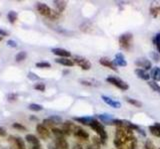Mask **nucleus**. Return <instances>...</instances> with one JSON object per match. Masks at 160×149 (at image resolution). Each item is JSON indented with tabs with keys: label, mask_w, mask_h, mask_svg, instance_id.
<instances>
[{
	"label": "nucleus",
	"mask_w": 160,
	"mask_h": 149,
	"mask_svg": "<svg viewBox=\"0 0 160 149\" xmlns=\"http://www.w3.org/2000/svg\"><path fill=\"white\" fill-rule=\"evenodd\" d=\"M114 64L119 66V67H125L127 65V62L125 60V58L123 56L122 53H118V54H116L115 56V59H114Z\"/></svg>",
	"instance_id": "ddd939ff"
},
{
	"label": "nucleus",
	"mask_w": 160,
	"mask_h": 149,
	"mask_svg": "<svg viewBox=\"0 0 160 149\" xmlns=\"http://www.w3.org/2000/svg\"><path fill=\"white\" fill-rule=\"evenodd\" d=\"M36 131L42 139H47L50 136V131L48 127H46L43 123H38L36 125Z\"/></svg>",
	"instance_id": "423d86ee"
},
{
	"label": "nucleus",
	"mask_w": 160,
	"mask_h": 149,
	"mask_svg": "<svg viewBox=\"0 0 160 149\" xmlns=\"http://www.w3.org/2000/svg\"><path fill=\"white\" fill-rule=\"evenodd\" d=\"M4 149H5V148H4Z\"/></svg>",
	"instance_id": "603ef678"
},
{
	"label": "nucleus",
	"mask_w": 160,
	"mask_h": 149,
	"mask_svg": "<svg viewBox=\"0 0 160 149\" xmlns=\"http://www.w3.org/2000/svg\"><path fill=\"white\" fill-rule=\"evenodd\" d=\"M25 139H26V141L28 143L31 144V146H38V145H40L39 139L37 138L35 135H33V134H27V135L25 136Z\"/></svg>",
	"instance_id": "2eb2a0df"
},
{
	"label": "nucleus",
	"mask_w": 160,
	"mask_h": 149,
	"mask_svg": "<svg viewBox=\"0 0 160 149\" xmlns=\"http://www.w3.org/2000/svg\"><path fill=\"white\" fill-rule=\"evenodd\" d=\"M1 40H2V37H1V36H0V41H1Z\"/></svg>",
	"instance_id": "de8ad7c7"
},
{
	"label": "nucleus",
	"mask_w": 160,
	"mask_h": 149,
	"mask_svg": "<svg viewBox=\"0 0 160 149\" xmlns=\"http://www.w3.org/2000/svg\"><path fill=\"white\" fill-rule=\"evenodd\" d=\"M87 149H100L99 145H96V144H94V145H89L87 147Z\"/></svg>",
	"instance_id": "ea45409f"
},
{
	"label": "nucleus",
	"mask_w": 160,
	"mask_h": 149,
	"mask_svg": "<svg viewBox=\"0 0 160 149\" xmlns=\"http://www.w3.org/2000/svg\"><path fill=\"white\" fill-rule=\"evenodd\" d=\"M145 149H155V146L153 142L150 140V139H148V140H146V142H145Z\"/></svg>",
	"instance_id": "72a5a7b5"
},
{
	"label": "nucleus",
	"mask_w": 160,
	"mask_h": 149,
	"mask_svg": "<svg viewBox=\"0 0 160 149\" xmlns=\"http://www.w3.org/2000/svg\"><path fill=\"white\" fill-rule=\"evenodd\" d=\"M17 97L15 94H10V95H8V99L9 100H14V99H16Z\"/></svg>",
	"instance_id": "a19ab883"
},
{
	"label": "nucleus",
	"mask_w": 160,
	"mask_h": 149,
	"mask_svg": "<svg viewBox=\"0 0 160 149\" xmlns=\"http://www.w3.org/2000/svg\"><path fill=\"white\" fill-rule=\"evenodd\" d=\"M102 99L105 103H107L108 105H110V107H114V108H120V107H121V104H120L119 102L108 98V97H106V95H102Z\"/></svg>",
	"instance_id": "9b49d317"
},
{
	"label": "nucleus",
	"mask_w": 160,
	"mask_h": 149,
	"mask_svg": "<svg viewBox=\"0 0 160 149\" xmlns=\"http://www.w3.org/2000/svg\"><path fill=\"white\" fill-rule=\"evenodd\" d=\"M34 89L37 90H40V92H44L45 90V85L42 84V83H39V84H36L34 85Z\"/></svg>",
	"instance_id": "f704fd0d"
},
{
	"label": "nucleus",
	"mask_w": 160,
	"mask_h": 149,
	"mask_svg": "<svg viewBox=\"0 0 160 149\" xmlns=\"http://www.w3.org/2000/svg\"><path fill=\"white\" fill-rule=\"evenodd\" d=\"M153 43L156 46V49L158 51V53H160V33H157L156 35L153 38Z\"/></svg>",
	"instance_id": "bb28decb"
},
{
	"label": "nucleus",
	"mask_w": 160,
	"mask_h": 149,
	"mask_svg": "<svg viewBox=\"0 0 160 149\" xmlns=\"http://www.w3.org/2000/svg\"><path fill=\"white\" fill-rule=\"evenodd\" d=\"M97 117L105 124H112V122H113V118L109 114H98Z\"/></svg>",
	"instance_id": "aec40b11"
},
{
	"label": "nucleus",
	"mask_w": 160,
	"mask_h": 149,
	"mask_svg": "<svg viewBox=\"0 0 160 149\" xmlns=\"http://www.w3.org/2000/svg\"><path fill=\"white\" fill-rule=\"evenodd\" d=\"M8 35V33L6 31H4L2 30V29H0V36H7Z\"/></svg>",
	"instance_id": "79ce46f5"
},
{
	"label": "nucleus",
	"mask_w": 160,
	"mask_h": 149,
	"mask_svg": "<svg viewBox=\"0 0 160 149\" xmlns=\"http://www.w3.org/2000/svg\"><path fill=\"white\" fill-rule=\"evenodd\" d=\"M43 124H44L46 127H52V128L55 125V123L52 121H51L50 118H45L44 121H43Z\"/></svg>",
	"instance_id": "7c9ffc66"
},
{
	"label": "nucleus",
	"mask_w": 160,
	"mask_h": 149,
	"mask_svg": "<svg viewBox=\"0 0 160 149\" xmlns=\"http://www.w3.org/2000/svg\"><path fill=\"white\" fill-rule=\"evenodd\" d=\"M117 149H121V148H117Z\"/></svg>",
	"instance_id": "8fccbe9b"
},
{
	"label": "nucleus",
	"mask_w": 160,
	"mask_h": 149,
	"mask_svg": "<svg viewBox=\"0 0 160 149\" xmlns=\"http://www.w3.org/2000/svg\"><path fill=\"white\" fill-rule=\"evenodd\" d=\"M29 149H41V146L38 145V146H31L29 147Z\"/></svg>",
	"instance_id": "a18cd8bd"
},
{
	"label": "nucleus",
	"mask_w": 160,
	"mask_h": 149,
	"mask_svg": "<svg viewBox=\"0 0 160 149\" xmlns=\"http://www.w3.org/2000/svg\"><path fill=\"white\" fill-rule=\"evenodd\" d=\"M148 85L154 90V92H157L158 94H160V85L156 83V81H148Z\"/></svg>",
	"instance_id": "393cba45"
},
{
	"label": "nucleus",
	"mask_w": 160,
	"mask_h": 149,
	"mask_svg": "<svg viewBox=\"0 0 160 149\" xmlns=\"http://www.w3.org/2000/svg\"><path fill=\"white\" fill-rule=\"evenodd\" d=\"M73 60H74L73 62H75V63H76L82 70H89L91 68V63L86 59V58L75 56Z\"/></svg>",
	"instance_id": "20e7f679"
},
{
	"label": "nucleus",
	"mask_w": 160,
	"mask_h": 149,
	"mask_svg": "<svg viewBox=\"0 0 160 149\" xmlns=\"http://www.w3.org/2000/svg\"><path fill=\"white\" fill-rule=\"evenodd\" d=\"M54 4H55V6L57 7L59 12H62L65 9V7H66V2H64V1H54Z\"/></svg>",
	"instance_id": "a878e982"
},
{
	"label": "nucleus",
	"mask_w": 160,
	"mask_h": 149,
	"mask_svg": "<svg viewBox=\"0 0 160 149\" xmlns=\"http://www.w3.org/2000/svg\"><path fill=\"white\" fill-rule=\"evenodd\" d=\"M12 127L15 128V129H18V130H26V127L24 125H22L21 123H18V122H14L12 124Z\"/></svg>",
	"instance_id": "2f4dec72"
},
{
	"label": "nucleus",
	"mask_w": 160,
	"mask_h": 149,
	"mask_svg": "<svg viewBox=\"0 0 160 149\" xmlns=\"http://www.w3.org/2000/svg\"><path fill=\"white\" fill-rule=\"evenodd\" d=\"M10 142L12 144L13 149H26L24 140L21 137H10Z\"/></svg>",
	"instance_id": "0eeeda50"
},
{
	"label": "nucleus",
	"mask_w": 160,
	"mask_h": 149,
	"mask_svg": "<svg viewBox=\"0 0 160 149\" xmlns=\"http://www.w3.org/2000/svg\"><path fill=\"white\" fill-rule=\"evenodd\" d=\"M135 74H136V76L138 77V78H140L141 80H143V81H148L150 79V76L142 69H136L135 70Z\"/></svg>",
	"instance_id": "a211bd4d"
},
{
	"label": "nucleus",
	"mask_w": 160,
	"mask_h": 149,
	"mask_svg": "<svg viewBox=\"0 0 160 149\" xmlns=\"http://www.w3.org/2000/svg\"><path fill=\"white\" fill-rule=\"evenodd\" d=\"M8 19H9V21H10V23H14L16 20H17V18H18V15H17V13L16 12H14V11H10L8 13V15H7Z\"/></svg>",
	"instance_id": "cd10ccee"
},
{
	"label": "nucleus",
	"mask_w": 160,
	"mask_h": 149,
	"mask_svg": "<svg viewBox=\"0 0 160 149\" xmlns=\"http://www.w3.org/2000/svg\"><path fill=\"white\" fill-rule=\"evenodd\" d=\"M151 78L154 81H160V68L159 67H154L151 70Z\"/></svg>",
	"instance_id": "412c9836"
},
{
	"label": "nucleus",
	"mask_w": 160,
	"mask_h": 149,
	"mask_svg": "<svg viewBox=\"0 0 160 149\" xmlns=\"http://www.w3.org/2000/svg\"><path fill=\"white\" fill-rule=\"evenodd\" d=\"M94 119H95L94 117H74L75 121H77L79 123H82V124H84V125H88V126L91 125V123L93 122Z\"/></svg>",
	"instance_id": "dca6fc26"
},
{
	"label": "nucleus",
	"mask_w": 160,
	"mask_h": 149,
	"mask_svg": "<svg viewBox=\"0 0 160 149\" xmlns=\"http://www.w3.org/2000/svg\"><path fill=\"white\" fill-rule=\"evenodd\" d=\"M136 146H137V141H136V139L135 138L131 139L129 145H128V149H136Z\"/></svg>",
	"instance_id": "c9c22d12"
},
{
	"label": "nucleus",
	"mask_w": 160,
	"mask_h": 149,
	"mask_svg": "<svg viewBox=\"0 0 160 149\" xmlns=\"http://www.w3.org/2000/svg\"><path fill=\"white\" fill-rule=\"evenodd\" d=\"M55 62H56V63L60 64V65L66 66V67H72V66H74V62L72 60L68 59V58H59V59H56Z\"/></svg>",
	"instance_id": "f3484780"
},
{
	"label": "nucleus",
	"mask_w": 160,
	"mask_h": 149,
	"mask_svg": "<svg viewBox=\"0 0 160 149\" xmlns=\"http://www.w3.org/2000/svg\"><path fill=\"white\" fill-rule=\"evenodd\" d=\"M36 8H37V11H38L39 14H41L42 16H45V17L49 18L51 13H52V9L44 3H37Z\"/></svg>",
	"instance_id": "39448f33"
},
{
	"label": "nucleus",
	"mask_w": 160,
	"mask_h": 149,
	"mask_svg": "<svg viewBox=\"0 0 160 149\" xmlns=\"http://www.w3.org/2000/svg\"><path fill=\"white\" fill-rule=\"evenodd\" d=\"M52 133L56 136V138H63V137H65L64 131L62 130V129H60V128H55V127H53L52 128Z\"/></svg>",
	"instance_id": "4be33fe9"
},
{
	"label": "nucleus",
	"mask_w": 160,
	"mask_h": 149,
	"mask_svg": "<svg viewBox=\"0 0 160 149\" xmlns=\"http://www.w3.org/2000/svg\"><path fill=\"white\" fill-rule=\"evenodd\" d=\"M55 146L57 149H68V142L66 139L63 138H56L55 139Z\"/></svg>",
	"instance_id": "4468645a"
},
{
	"label": "nucleus",
	"mask_w": 160,
	"mask_h": 149,
	"mask_svg": "<svg viewBox=\"0 0 160 149\" xmlns=\"http://www.w3.org/2000/svg\"><path fill=\"white\" fill-rule=\"evenodd\" d=\"M131 43H132V35L129 34V33L123 34L119 37V44L120 47L123 48V49L128 50L131 46Z\"/></svg>",
	"instance_id": "7ed1b4c3"
},
{
	"label": "nucleus",
	"mask_w": 160,
	"mask_h": 149,
	"mask_svg": "<svg viewBox=\"0 0 160 149\" xmlns=\"http://www.w3.org/2000/svg\"><path fill=\"white\" fill-rule=\"evenodd\" d=\"M37 68H50L51 65L47 62H40V63H36Z\"/></svg>",
	"instance_id": "473e14b6"
},
{
	"label": "nucleus",
	"mask_w": 160,
	"mask_h": 149,
	"mask_svg": "<svg viewBox=\"0 0 160 149\" xmlns=\"http://www.w3.org/2000/svg\"><path fill=\"white\" fill-rule=\"evenodd\" d=\"M158 10H159V12H160V7H159V8H158Z\"/></svg>",
	"instance_id": "09e8293b"
},
{
	"label": "nucleus",
	"mask_w": 160,
	"mask_h": 149,
	"mask_svg": "<svg viewBox=\"0 0 160 149\" xmlns=\"http://www.w3.org/2000/svg\"><path fill=\"white\" fill-rule=\"evenodd\" d=\"M0 15H1V14H0Z\"/></svg>",
	"instance_id": "3c124183"
},
{
	"label": "nucleus",
	"mask_w": 160,
	"mask_h": 149,
	"mask_svg": "<svg viewBox=\"0 0 160 149\" xmlns=\"http://www.w3.org/2000/svg\"><path fill=\"white\" fill-rule=\"evenodd\" d=\"M149 130L152 135L160 137V123H155L154 125L149 126Z\"/></svg>",
	"instance_id": "6ab92c4d"
},
{
	"label": "nucleus",
	"mask_w": 160,
	"mask_h": 149,
	"mask_svg": "<svg viewBox=\"0 0 160 149\" xmlns=\"http://www.w3.org/2000/svg\"><path fill=\"white\" fill-rule=\"evenodd\" d=\"M135 65L138 66L139 68H142V70H149L151 69V62L144 59V58H140V59H137L135 61Z\"/></svg>",
	"instance_id": "1a4fd4ad"
},
{
	"label": "nucleus",
	"mask_w": 160,
	"mask_h": 149,
	"mask_svg": "<svg viewBox=\"0 0 160 149\" xmlns=\"http://www.w3.org/2000/svg\"><path fill=\"white\" fill-rule=\"evenodd\" d=\"M151 57L153 58V59H154V58H155V59H156V62H158L159 61V58L156 56V55H155V54H153V53H152V54H151Z\"/></svg>",
	"instance_id": "c03bdc74"
},
{
	"label": "nucleus",
	"mask_w": 160,
	"mask_h": 149,
	"mask_svg": "<svg viewBox=\"0 0 160 149\" xmlns=\"http://www.w3.org/2000/svg\"><path fill=\"white\" fill-rule=\"evenodd\" d=\"M28 79H29V80H32V81H34V80H38V79H39V77H37L34 73H31V72H30V73L28 74Z\"/></svg>",
	"instance_id": "e433bc0d"
},
{
	"label": "nucleus",
	"mask_w": 160,
	"mask_h": 149,
	"mask_svg": "<svg viewBox=\"0 0 160 149\" xmlns=\"http://www.w3.org/2000/svg\"><path fill=\"white\" fill-rule=\"evenodd\" d=\"M107 81H108V83H110L111 85H115L116 88L122 90H128V88H129L128 85H127V83H125V81H123L120 79L115 78V77H109V78H107Z\"/></svg>",
	"instance_id": "f03ea898"
},
{
	"label": "nucleus",
	"mask_w": 160,
	"mask_h": 149,
	"mask_svg": "<svg viewBox=\"0 0 160 149\" xmlns=\"http://www.w3.org/2000/svg\"><path fill=\"white\" fill-rule=\"evenodd\" d=\"M6 130H5V129H4L3 127H1V126H0V136H1V137H3V136H6Z\"/></svg>",
	"instance_id": "58836bf2"
},
{
	"label": "nucleus",
	"mask_w": 160,
	"mask_h": 149,
	"mask_svg": "<svg viewBox=\"0 0 160 149\" xmlns=\"http://www.w3.org/2000/svg\"><path fill=\"white\" fill-rule=\"evenodd\" d=\"M125 100L128 103L134 105V107H142V103L140 102H138L137 99H131V98H125Z\"/></svg>",
	"instance_id": "b1692460"
},
{
	"label": "nucleus",
	"mask_w": 160,
	"mask_h": 149,
	"mask_svg": "<svg viewBox=\"0 0 160 149\" xmlns=\"http://www.w3.org/2000/svg\"><path fill=\"white\" fill-rule=\"evenodd\" d=\"M51 52H52L54 55L62 57V58H68L69 59V57H71V53L65 49H61V48H53V49L51 50Z\"/></svg>",
	"instance_id": "9d476101"
},
{
	"label": "nucleus",
	"mask_w": 160,
	"mask_h": 149,
	"mask_svg": "<svg viewBox=\"0 0 160 149\" xmlns=\"http://www.w3.org/2000/svg\"><path fill=\"white\" fill-rule=\"evenodd\" d=\"M26 57H27V53L25 51H21L15 56V61L16 62H22L26 59Z\"/></svg>",
	"instance_id": "5701e85b"
},
{
	"label": "nucleus",
	"mask_w": 160,
	"mask_h": 149,
	"mask_svg": "<svg viewBox=\"0 0 160 149\" xmlns=\"http://www.w3.org/2000/svg\"><path fill=\"white\" fill-rule=\"evenodd\" d=\"M29 109L33 110V112H40V110L43 109V107H42V105H40V104L31 103V104L29 105Z\"/></svg>",
	"instance_id": "c85d7f7f"
},
{
	"label": "nucleus",
	"mask_w": 160,
	"mask_h": 149,
	"mask_svg": "<svg viewBox=\"0 0 160 149\" xmlns=\"http://www.w3.org/2000/svg\"><path fill=\"white\" fill-rule=\"evenodd\" d=\"M49 149H57L56 146H53V145H49Z\"/></svg>",
	"instance_id": "49530a36"
},
{
	"label": "nucleus",
	"mask_w": 160,
	"mask_h": 149,
	"mask_svg": "<svg viewBox=\"0 0 160 149\" xmlns=\"http://www.w3.org/2000/svg\"><path fill=\"white\" fill-rule=\"evenodd\" d=\"M72 149H83V148H82L81 145H80V144H74Z\"/></svg>",
	"instance_id": "37998d69"
},
{
	"label": "nucleus",
	"mask_w": 160,
	"mask_h": 149,
	"mask_svg": "<svg viewBox=\"0 0 160 149\" xmlns=\"http://www.w3.org/2000/svg\"><path fill=\"white\" fill-rule=\"evenodd\" d=\"M99 63H100L102 66L106 67V68H109V69L113 70V71H117V69L115 68L114 62H112L111 60L108 59V58H101V59L99 60Z\"/></svg>",
	"instance_id": "f8f14e48"
},
{
	"label": "nucleus",
	"mask_w": 160,
	"mask_h": 149,
	"mask_svg": "<svg viewBox=\"0 0 160 149\" xmlns=\"http://www.w3.org/2000/svg\"><path fill=\"white\" fill-rule=\"evenodd\" d=\"M73 134H74V136H76L77 138H80V139H83V140H87V139L89 138L88 132L84 130V129H82L80 126L75 127Z\"/></svg>",
	"instance_id": "6e6552de"
},
{
	"label": "nucleus",
	"mask_w": 160,
	"mask_h": 149,
	"mask_svg": "<svg viewBox=\"0 0 160 149\" xmlns=\"http://www.w3.org/2000/svg\"><path fill=\"white\" fill-rule=\"evenodd\" d=\"M7 45L9 46V47H12V48H16L18 45H17V43L14 41V40H9L8 42H7Z\"/></svg>",
	"instance_id": "4c0bfd02"
},
{
	"label": "nucleus",
	"mask_w": 160,
	"mask_h": 149,
	"mask_svg": "<svg viewBox=\"0 0 160 149\" xmlns=\"http://www.w3.org/2000/svg\"><path fill=\"white\" fill-rule=\"evenodd\" d=\"M90 127L93 129V130H95L98 133V135H99L102 143H105V141L107 140V133L104 129V126H103L102 124L97 121V119H94L93 122L91 123Z\"/></svg>",
	"instance_id": "f257e3e1"
},
{
	"label": "nucleus",
	"mask_w": 160,
	"mask_h": 149,
	"mask_svg": "<svg viewBox=\"0 0 160 149\" xmlns=\"http://www.w3.org/2000/svg\"><path fill=\"white\" fill-rule=\"evenodd\" d=\"M51 121H52L55 124H59V123H62V118H61L60 116H58V115H51V116L49 117Z\"/></svg>",
	"instance_id": "c756f323"
}]
</instances>
